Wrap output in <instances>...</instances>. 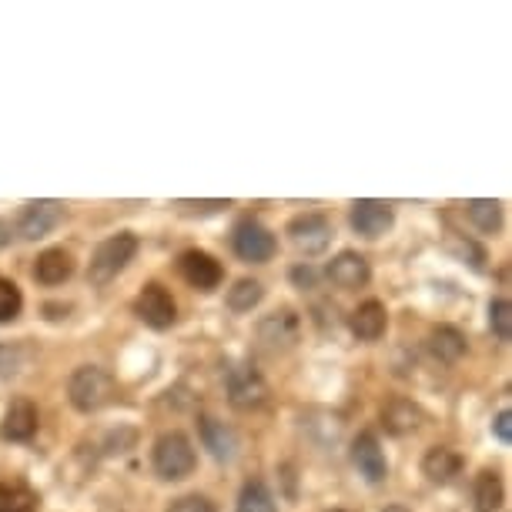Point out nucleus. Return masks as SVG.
<instances>
[{"instance_id":"nucleus-30","label":"nucleus","mask_w":512,"mask_h":512,"mask_svg":"<svg viewBox=\"0 0 512 512\" xmlns=\"http://www.w3.org/2000/svg\"><path fill=\"white\" fill-rule=\"evenodd\" d=\"M221 208H228V201H178L181 215H215Z\"/></svg>"},{"instance_id":"nucleus-8","label":"nucleus","mask_w":512,"mask_h":512,"mask_svg":"<svg viewBox=\"0 0 512 512\" xmlns=\"http://www.w3.org/2000/svg\"><path fill=\"white\" fill-rule=\"evenodd\" d=\"M288 238L305 255H318V251L332 245V225L322 215H298L288 221Z\"/></svg>"},{"instance_id":"nucleus-5","label":"nucleus","mask_w":512,"mask_h":512,"mask_svg":"<svg viewBox=\"0 0 512 512\" xmlns=\"http://www.w3.org/2000/svg\"><path fill=\"white\" fill-rule=\"evenodd\" d=\"M225 389H228V402L235 409H258L268 395V385L265 379L258 375L255 365H231L228 375H225Z\"/></svg>"},{"instance_id":"nucleus-2","label":"nucleus","mask_w":512,"mask_h":512,"mask_svg":"<svg viewBox=\"0 0 512 512\" xmlns=\"http://www.w3.org/2000/svg\"><path fill=\"white\" fill-rule=\"evenodd\" d=\"M134 255H138V235H131V231H121V235H111L108 241H101V245L94 248L91 265H88L91 285H108L111 278H118L124 268H128Z\"/></svg>"},{"instance_id":"nucleus-9","label":"nucleus","mask_w":512,"mask_h":512,"mask_svg":"<svg viewBox=\"0 0 512 512\" xmlns=\"http://www.w3.org/2000/svg\"><path fill=\"white\" fill-rule=\"evenodd\" d=\"M178 272L191 288H198V292H211V288H218L221 278H225V268H221V262H215L208 251H185V255L178 258Z\"/></svg>"},{"instance_id":"nucleus-24","label":"nucleus","mask_w":512,"mask_h":512,"mask_svg":"<svg viewBox=\"0 0 512 512\" xmlns=\"http://www.w3.org/2000/svg\"><path fill=\"white\" fill-rule=\"evenodd\" d=\"M238 512H275V496L268 492L265 482H248L241 489V499H238Z\"/></svg>"},{"instance_id":"nucleus-6","label":"nucleus","mask_w":512,"mask_h":512,"mask_svg":"<svg viewBox=\"0 0 512 512\" xmlns=\"http://www.w3.org/2000/svg\"><path fill=\"white\" fill-rule=\"evenodd\" d=\"M134 312H138V318L144 325L171 328V325H175V318H178V305H175V298H171L168 288L151 282V285L141 288L138 302H134Z\"/></svg>"},{"instance_id":"nucleus-28","label":"nucleus","mask_w":512,"mask_h":512,"mask_svg":"<svg viewBox=\"0 0 512 512\" xmlns=\"http://www.w3.org/2000/svg\"><path fill=\"white\" fill-rule=\"evenodd\" d=\"M27 362L24 349L17 342H0V379H14V375H21Z\"/></svg>"},{"instance_id":"nucleus-25","label":"nucleus","mask_w":512,"mask_h":512,"mask_svg":"<svg viewBox=\"0 0 512 512\" xmlns=\"http://www.w3.org/2000/svg\"><path fill=\"white\" fill-rule=\"evenodd\" d=\"M466 215L472 218V225H476L479 231H496L499 228V201L476 198L466 205Z\"/></svg>"},{"instance_id":"nucleus-3","label":"nucleus","mask_w":512,"mask_h":512,"mask_svg":"<svg viewBox=\"0 0 512 512\" xmlns=\"http://www.w3.org/2000/svg\"><path fill=\"white\" fill-rule=\"evenodd\" d=\"M67 395L77 412H98L114 399V379L98 365H81L67 382Z\"/></svg>"},{"instance_id":"nucleus-13","label":"nucleus","mask_w":512,"mask_h":512,"mask_svg":"<svg viewBox=\"0 0 512 512\" xmlns=\"http://www.w3.org/2000/svg\"><path fill=\"white\" fill-rule=\"evenodd\" d=\"M37 432V409L31 399H14L7 405L4 422H0V436L11 442H31Z\"/></svg>"},{"instance_id":"nucleus-15","label":"nucleus","mask_w":512,"mask_h":512,"mask_svg":"<svg viewBox=\"0 0 512 512\" xmlns=\"http://www.w3.org/2000/svg\"><path fill=\"white\" fill-rule=\"evenodd\" d=\"M328 278H332V285L352 292V288H362L369 282V262H365L359 251H342V255H335L328 262Z\"/></svg>"},{"instance_id":"nucleus-29","label":"nucleus","mask_w":512,"mask_h":512,"mask_svg":"<svg viewBox=\"0 0 512 512\" xmlns=\"http://www.w3.org/2000/svg\"><path fill=\"white\" fill-rule=\"evenodd\" d=\"M168 512H218V509H215V502L205 496H181L171 502Z\"/></svg>"},{"instance_id":"nucleus-33","label":"nucleus","mask_w":512,"mask_h":512,"mask_svg":"<svg viewBox=\"0 0 512 512\" xmlns=\"http://www.w3.org/2000/svg\"><path fill=\"white\" fill-rule=\"evenodd\" d=\"M11 238H14L11 221H0V248H7V245H11Z\"/></svg>"},{"instance_id":"nucleus-27","label":"nucleus","mask_w":512,"mask_h":512,"mask_svg":"<svg viewBox=\"0 0 512 512\" xmlns=\"http://www.w3.org/2000/svg\"><path fill=\"white\" fill-rule=\"evenodd\" d=\"M24 308V298H21V288L7 278H0V325L4 322H14Z\"/></svg>"},{"instance_id":"nucleus-7","label":"nucleus","mask_w":512,"mask_h":512,"mask_svg":"<svg viewBox=\"0 0 512 512\" xmlns=\"http://www.w3.org/2000/svg\"><path fill=\"white\" fill-rule=\"evenodd\" d=\"M61 221H64L61 201H31V205H24L21 218H17V235L27 241L47 238Z\"/></svg>"},{"instance_id":"nucleus-32","label":"nucleus","mask_w":512,"mask_h":512,"mask_svg":"<svg viewBox=\"0 0 512 512\" xmlns=\"http://www.w3.org/2000/svg\"><path fill=\"white\" fill-rule=\"evenodd\" d=\"M292 278H295L298 285H308V288L315 285V272H312V268H308V265H305V268H295Z\"/></svg>"},{"instance_id":"nucleus-14","label":"nucleus","mask_w":512,"mask_h":512,"mask_svg":"<svg viewBox=\"0 0 512 512\" xmlns=\"http://www.w3.org/2000/svg\"><path fill=\"white\" fill-rule=\"evenodd\" d=\"M198 429H201V442H205V449L215 456L218 462H231L238 452V436L231 432V425H225L215 415H201L198 419Z\"/></svg>"},{"instance_id":"nucleus-31","label":"nucleus","mask_w":512,"mask_h":512,"mask_svg":"<svg viewBox=\"0 0 512 512\" xmlns=\"http://www.w3.org/2000/svg\"><path fill=\"white\" fill-rule=\"evenodd\" d=\"M509 422H512V415H509V412H499V415H496V422H492V432H496V439H499V442H509V439H512Z\"/></svg>"},{"instance_id":"nucleus-22","label":"nucleus","mask_w":512,"mask_h":512,"mask_svg":"<svg viewBox=\"0 0 512 512\" xmlns=\"http://www.w3.org/2000/svg\"><path fill=\"white\" fill-rule=\"evenodd\" d=\"M472 499H476V512H496L502 506V482L496 472H489V469L479 472Z\"/></svg>"},{"instance_id":"nucleus-18","label":"nucleus","mask_w":512,"mask_h":512,"mask_svg":"<svg viewBox=\"0 0 512 512\" xmlns=\"http://www.w3.org/2000/svg\"><path fill=\"white\" fill-rule=\"evenodd\" d=\"M422 472L429 476L432 482H439V486H446V482H452L462 472V459H459V452H452L446 446H436V449H429L425 452V459H422Z\"/></svg>"},{"instance_id":"nucleus-20","label":"nucleus","mask_w":512,"mask_h":512,"mask_svg":"<svg viewBox=\"0 0 512 512\" xmlns=\"http://www.w3.org/2000/svg\"><path fill=\"white\" fill-rule=\"evenodd\" d=\"M429 352L436 355L439 362L452 365L462 359V352H466V338H462L452 325H439V328H432V335H429Z\"/></svg>"},{"instance_id":"nucleus-12","label":"nucleus","mask_w":512,"mask_h":512,"mask_svg":"<svg viewBox=\"0 0 512 512\" xmlns=\"http://www.w3.org/2000/svg\"><path fill=\"white\" fill-rule=\"evenodd\" d=\"M352 462L369 482H385V476H389V462H385V452L372 432H362V436L352 442Z\"/></svg>"},{"instance_id":"nucleus-4","label":"nucleus","mask_w":512,"mask_h":512,"mask_svg":"<svg viewBox=\"0 0 512 512\" xmlns=\"http://www.w3.org/2000/svg\"><path fill=\"white\" fill-rule=\"evenodd\" d=\"M231 245H235V255L241 258V262H272L275 251H278V241L275 235L268 231L262 221H241V225L235 228V235H231Z\"/></svg>"},{"instance_id":"nucleus-26","label":"nucleus","mask_w":512,"mask_h":512,"mask_svg":"<svg viewBox=\"0 0 512 512\" xmlns=\"http://www.w3.org/2000/svg\"><path fill=\"white\" fill-rule=\"evenodd\" d=\"M489 325H492V335H496L499 342H509V338H512V305H509V298H496V302L489 305Z\"/></svg>"},{"instance_id":"nucleus-23","label":"nucleus","mask_w":512,"mask_h":512,"mask_svg":"<svg viewBox=\"0 0 512 512\" xmlns=\"http://www.w3.org/2000/svg\"><path fill=\"white\" fill-rule=\"evenodd\" d=\"M265 288L262 282H255V278H241V282H235L228 288V308L231 312H251L258 302H262Z\"/></svg>"},{"instance_id":"nucleus-16","label":"nucleus","mask_w":512,"mask_h":512,"mask_svg":"<svg viewBox=\"0 0 512 512\" xmlns=\"http://www.w3.org/2000/svg\"><path fill=\"white\" fill-rule=\"evenodd\" d=\"M385 325H389V312H385V305L375 302V298L362 302L349 318V328L362 338V342H375V338H382Z\"/></svg>"},{"instance_id":"nucleus-11","label":"nucleus","mask_w":512,"mask_h":512,"mask_svg":"<svg viewBox=\"0 0 512 512\" xmlns=\"http://www.w3.org/2000/svg\"><path fill=\"white\" fill-rule=\"evenodd\" d=\"M392 221H395L392 205H385V201L362 198L352 205V228L365 238H382L392 228Z\"/></svg>"},{"instance_id":"nucleus-21","label":"nucleus","mask_w":512,"mask_h":512,"mask_svg":"<svg viewBox=\"0 0 512 512\" xmlns=\"http://www.w3.org/2000/svg\"><path fill=\"white\" fill-rule=\"evenodd\" d=\"M37 492L24 482H0V512H37Z\"/></svg>"},{"instance_id":"nucleus-19","label":"nucleus","mask_w":512,"mask_h":512,"mask_svg":"<svg viewBox=\"0 0 512 512\" xmlns=\"http://www.w3.org/2000/svg\"><path fill=\"white\" fill-rule=\"evenodd\" d=\"M419 422H422L419 405H412L409 399H392L382 412V425L392 436H405V432L419 429Z\"/></svg>"},{"instance_id":"nucleus-1","label":"nucleus","mask_w":512,"mask_h":512,"mask_svg":"<svg viewBox=\"0 0 512 512\" xmlns=\"http://www.w3.org/2000/svg\"><path fill=\"white\" fill-rule=\"evenodd\" d=\"M151 462H154V472L168 482H178V479H188L191 472L198 466V456H195V446L185 432H164V436L154 442V452H151Z\"/></svg>"},{"instance_id":"nucleus-10","label":"nucleus","mask_w":512,"mask_h":512,"mask_svg":"<svg viewBox=\"0 0 512 512\" xmlns=\"http://www.w3.org/2000/svg\"><path fill=\"white\" fill-rule=\"evenodd\" d=\"M298 332H302V322H298L295 312H275V315H265L262 325H258V338H262L265 349L272 352H282V349H292L298 342Z\"/></svg>"},{"instance_id":"nucleus-34","label":"nucleus","mask_w":512,"mask_h":512,"mask_svg":"<svg viewBox=\"0 0 512 512\" xmlns=\"http://www.w3.org/2000/svg\"><path fill=\"white\" fill-rule=\"evenodd\" d=\"M385 512H409V509H405V506H389Z\"/></svg>"},{"instance_id":"nucleus-17","label":"nucleus","mask_w":512,"mask_h":512,"mask_svg":"<svg viewBox=\"0 0 512 512\" xmlns=\"http://www.w3.org/2000/svg\"><path fill=\"white\" fill-rule=\"evenodd\" d=\"M71 272H74V258H71V251H64V248L41 251V258H37V265H34V278L41 285H64L67 278H71Z\"/></svg>"}]
</instances>
